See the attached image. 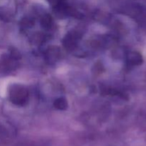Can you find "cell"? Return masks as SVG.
<instances>
[{
  "label": "cell",
  "mask_w": 146,
  "mask_h": 146,
  "mask_svg": "<svg viewBox=\"0 0 146 146\" xmlns=\"http://www.w3.org/2000/svg\"><path fill=\"white\" fill-rule=\"evenodd\" d=\"M55 106L57 108H60V109H63V108L66 107V101H64V99L60 98V99L57 100V101H56Z\"/></svg>",
  "instance_id": "cell-1"
}]
</instances>
